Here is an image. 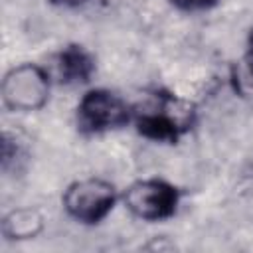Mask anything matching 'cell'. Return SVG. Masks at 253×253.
<instances>
[{
	"instance_id": "1",
	"label": "cell",
	"mask_w": 253,
	"mask_h": 253,
	"mask_svg": "<svg viewBox=\"0 0 253 253\" xmlns=\"http://www.w3.org/2000/svg\"><path fill=\"white\" fill-rule=\"evenodd\" d=\"M136 132L154 142H176L196 125V105L172 91L158 89L144 105L134 107Z\"/></svg>"
},
{
	"instance_id": "2",
	"label": "cell",
	"mask_w": 253,
	"mask_h": 253,
	"mask_svg": "<svg viewBox=\"0 0 253 253\" xmlns=\"http://www.w3.org/2000/svg\"><path fill=\"white\" fill-rule=\"evenodd\" d=\"M134 105L119 93L97 87L89 89L77 103L75 123L83 134H103L132 123Z\"/></svg>"
},
{
	"instance_id": "3",
	"label": "cell",
	"mask_w": 253,
	"mask_h": 253,
	"mask_svg": "<svg viewBox=\"0 0 253 253\" xmlns=\"http://www.w3.org/2000/svg\"><path fill=\"white\" fill-rule=\"evenodd\" d=\"M51 89V73L40 63H20L2 79V101L10 111L32 113L40 111Z\"/></svg>"
},
{
	"instance_id": "4",
	"label": "cell",
	"mask_w": 253,
	"mask_h": 253,
	"mask_svg": "<svg viewBox=\"0 0 253 253\" xmlns=\"http://www.w3.org/2000/svg\"><path fill=\"white\" fill-rule=\"evenodd\" d=\"M117 200L119 194L115 184L95 176L71 182L61 196L67 215L85 225L101 223L113 211Z\"/></svg>"
},
{
	"instance_id": "5",
	"label": "cell",
	"mask_w": 253,
	"mask_h": 253,
	"mask_svg": "<svg viewBox=\"0 0 253 253\" xmlns=\"http://www.w3.org/2000/svg\"><path fill=\"white\" fill-rule=\"evenodd\" d=\"M121 198L134 217L142 221H162L176 213L180 190L162 178H144L132 182Z\"/></svg>"
},
{
	"instance_id": "6",
	"label": "cell",
	"mask_w": 253,
	"mask_h": 253,
	"mask_svg": "<svg viewBox=\"0 0 253 253\" xmlns=\"http://www.w3.org/2000/svg\"><path fill=\"white\" fill-rule=\"evenodd\" d=\"M95 71V61L91 53L77 43L65 45L53 59V75L63 85L87 83Z\"/></svg>"
},
{
	"instance_id": "7",
	"label": "cell",
	"mask_w": 253,
	"mask_h": 253,
	"mask_svg": "<svg viewBox=\"0 0 253 253\" xmlns=\"http://www.w3.org/2000/svg\"><path fill=\"white\" fill-rule=\"evenodd\" d=\"M43 229V215L34 208H16L2 219V233L12 241H26L40 235Z\"/></svg>"
},
{
	"instance_id": "8",
	"label": "cell",
	"mask_w": 253,
	"mask_h": 253,
	"mask_svg": "<svg viewBox=\"0 0 253 253\" xmlns=\"http://www.w3.org/2000/svg\"><path fill=\"white\" fill-rule=\"evenodd\" d=\"M229 83L237 97L253 101V28L247 38V47L243 55L231 65Z\"/></svg>"
},
{
	"instance_id": "9",
	"label": "cell",
	"mask_w": 253,
	"mask_h": 253,
	"mask_svg": "<svg viewBox=\"0 0 253 253\" xmlns=\"http://www.w3.org/2000/svg\"><path fill=\"white\" fill-rule=\"evenodd\" d=\"M219 0H170V4L178 10L184 12H202V10H210L217 4Z\"/></svg>"
},
{
	"instance_id": "10",
	"label": "cell",
	"mask_w": 253,
	"mask_h": 253,
	"mask_svg": "<svg viewBox=\"0 0 253 253\" xmlns=\"http://www.w3.org/2000/svg\"><path fill=\"white\" fill-rule=\"evenodd\" d=\"M85 2H89V0H49V4L61 6V8H77V6H83Z\"/></svg>"
}]
</instances>
